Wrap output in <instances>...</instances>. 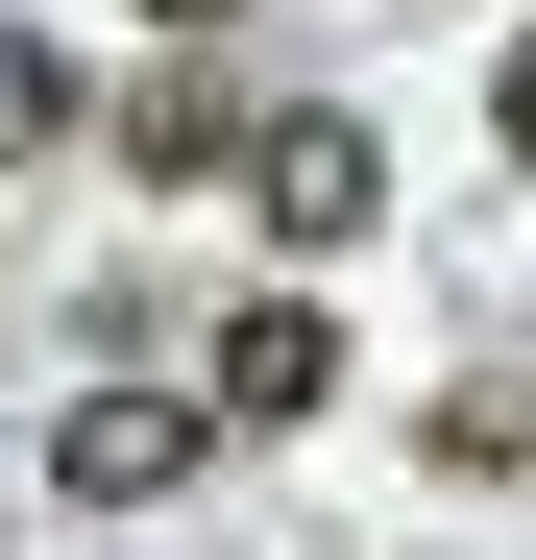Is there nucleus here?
<instances>
[{"mask_svg":"<svg viewBox=\"0 0 536 560\" xmlns=\"http://www.w3.org/2000/svg\"><path fill=\"white\" fill-rule=\"evenodd\" d=\"M488 147H512V171H536V49H512V73H488Z\"/></svg>","mask_w":536,"mask_h":560,"instance_id":"nucleus-7","label":"nucleus"},{"mask_svg":"<svg viewBox=\"0 0 536 560\" xmlns=\"http://www.w3.org/2000/svg\"><path fill=\"white\" fill-rule=\"evenodd\" d=\"M196 415H244V439L341 415V317H317V293H244V317H220V365H196Z\"/></svg>","mask_w":536,"mask_h":560,"instance_id":"nucleus-3","label":"nucleus"},{"mask_svg":"<svg viewBox=\"0 0 536 560\" xmlns=\"http://www.w3.org/2000/svg\"><path fill=\"white\" fill-rule=\"evenodd\" d=\"M196 439H220L196 390H73V415H49V488H73V512H147V488H196Z\"/></svg>","mask_w":536,"mask_h":560,"instance_id":"nucleus-2","label":"nucleus"},{"mask_svg":"<svg viewBox=\"0 0 536 560\" xmlns=\"http://www.w3.org/2000/svg\"><path fill=\"white\" fill-rule=\"evenodd\" d=\"M220 171H244V196H268V244H366V220H391V147L341 122V98H317V122H244Z\"/></svg>","mask_w":536,"mask_h":560,"instance_id":"nucleus-1","label":"nucleus"},{"mask_svg":"<svg viewBox=\"0 0 536 560\" xmlns=\"http://www.w3.org/2000/svg\"><path fill=\"white\" fill-rule=\"evenodd\" d=\"M0 147H73V49L49 25H0Z\"/></svg>","mask_w":536,"mask_h":560,"instance_id":"nucleus-6","label":"nucleus"},{"mask_svg":"<svg viewBox=\"0 0 536 560\" xmlns=\"http://www.w3.org/2000/svg\"><path fill=\"white\" fill-rule=\"evenodd\" d=\"M220 147H244V98H220V73H147V98H123V171H147V196H196Z\"/></svg>","mask_w":536,"mask_h":560,"instance_id":"nucleus-4","label":"nucleus"},{"mask_svg":"<svg viewBox=\"0 0 536 560\" xmlns=\"http://www.w3.org/2000/svg\"><path fill=\"white\" fill-rule=\"evenodd\" d=\"M147 25H220V0H147Z\"/></svg>","mask_w":536,"mask_h":560,"instance_id":"nucleus-8","label":"nucleus"},{"mask_svg":"<svg viewBox=\"0 0 536 560\" xmlns=\"http://www.w3.org/2000/svg\"><path fill=\"white\" fill-rule=\"evenodd\" d=\"M415 439H439V488H512V463H536V390H512V365H464Z\"/></svg>","mask_w":536,"mask_h":560,"instance_id":"nucleus-5","label":"nucleus"}]
</instances>
